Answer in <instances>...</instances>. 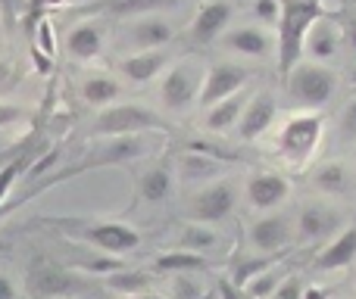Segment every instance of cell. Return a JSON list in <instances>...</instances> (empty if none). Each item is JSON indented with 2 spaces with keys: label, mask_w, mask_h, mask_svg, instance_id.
Listing matches in <instances>:
<instances>
[{
  "label": "cell",
  "mask_w": 356,
  "mask_h": 299,
  "mask_svg": "<svg viewBox=\"0 0 356 299\" xmlns=\"http://www.w3.org/2000/svg\"><path fill=\"white\" fill-rule=\"evenodd\" d=\"M172 0H91L85 3V12L94 16H147V12L163 10Z\"/></svg>",
  "instance_id": "obj_21"
},
{
  "label": "cell",
  "mask_w": 356,
  "mask_h": 299,
  "mask_svg": "<svg viewBox=\"0 0 356 299\" xmlns=\"http://www.w3.org/2000/svg\"><path fill=\"white\" fill-rule=\"evenodd\" d=\"M247 103H250V97L238 91L234 97H228V100H222V103L209 106L207 116H203V128H207V131H219V135H222V131H228L232 125L241 122Z\"/></svg>",
  "instance_id": "obj_20"
},
{
  "label": "cell",
  "mask_w": 356,
  "mask_h": 299,
  "mask_svg": "<svg viewBox=\"0 0 356 299\" xmlns=\"http://www.w3.org/2000/svg\"><path fill=\"white\" fill-rule=\"evenodd\" d=\"M253 16L259 22L278 25V19H282V0H253Z\"/></svg>",
  "instance_id": "obj_34"
},
{
  "label": "cell",
  "mask_w": 356,
  "mask_h": 299,
  "mask_svg": "<svg viewBox=\"0 0 356 299\" xmlns=\"http://www.w3.org/2000/svg\"><path fill=\"white\" fill-rule=\"evenodd\" d=\"M350 85H353V91H356V69H353V75H350Z\"/></svg>",
  "instance_id": "obj_44"
},
{
  "label": "cell",
  "mask_w": 356,
  "mask_h": 299,
  "mask_svg": "<svg viewBox=\"0 0 356 299\" xmlns=\"http://www.w3.org/2000/svg\"><path fill=\"white\" fill-rule=\"evenodd\" d=\"M104 284L122 296H138V293H147L150 275H144V271H113V275L104 277Z\"/></svg>",
  "instance_id": "obj_31"
},
{
  "label": "cell",
  "mask_w": 356,
  "mask_h": 299,
  "mask_svg": "<svg viewBox=\"0 0 356 299\" xmlns=\"http://www.w3.org/2000/svg\"><path fill=\"white\" fill-rule=\"evenodd\" d=\"M175 37V25L169 19L156 16V12H147V16H138V22L131 25V44L138 50H160L166 47Z\"/></svg>",
  "instance_id": "obj_19"
},
{
  "label": "cell",
  "mask_w": 356,
  "mask_h": 299,
  "mask_svg": "<svg viewBox=\"0 0 356 299\" xmlns=\"http://www.w3.org/2000/svg\"><path fill=\"white\" fill-rule=\"evenodd\" d=\"M250 72L238 62H213L207 69V78H203V94H200V106L209 110V106L222 103V100L234 97L241 87L247 85Z\"/></svg>",
  "instance_id": "obj_9"
},
{
  "label": "cell",
  "mask_w": 356,
  "mask_h": 299,
  "mask_svg": "<svg viewBox=\"0 0 356 299\" xmlns=\"http://www.w3.org/2000/svg\"><path fill=\"white\" fill-rule=\"evenodd\" d=\"M172 171L166 165H156V169H147L144 175H138V196L144 203H163L172 196Z\"/></svg>",
  "instance_id": "obj_26"
},
{
  "label": "cell",
  "mask_w": 356,
  "mask_h": 299,
  "mask_svg": "<svg viewBox=\"0 0 356 299\" xmlns=\"http://www.w3.org/2000/svg\"><path fill=\"white\" fill-rule=\"evenodd\" d=\"M341 44H344V31L334 22L332 16H325L322 22L313 25V31L307 35V47H303V56L313 62H328L338 56Z\"/></svg>",
  "instance_id": "obj_16"
},
{
  "label": "cell",
  "mask_w": 356,
  "mask_h": 299,
  "mask_svg": "<svg viewBox=\"0 0 356 299\" xmlns=\"http://www.w3.org/2000/svg\"><path fill=\"white\" fill-rule=\"evenodd\" d=\"M238 206V190L232 181L219 178L213 184H203L188 203V215L191 221H200V225H219Z\"/></svg>",
  "instance_id": "obj_8"
},
{
  "label": "cell",
  "mask_w": 356,
  "mask_h": 299,
  "mask_svg": "<svg viewBox=\"0 0 356 299\" xmlns=\"http://www.w3.org/2000/svg\"><path fill=\"white\" fill-rule=\"evenodd\" d=\"M69 3H72V0H69Z\"/></svg>",
  "instance_id": "obj_47"
},
{
  "label": "cell",
  "mask_w": 356,
  "mask_h": 299,
  "mask_svg": "<svg viewBox=\"0 0 356 299\" xmlns=\"http://www.w3.org/2000/svg\"><path fill=\"white\" fill-rule=\"evenodd\" d=\"M0 299H16V284L6 275H0Z\"/></svg>",
  "instance_id": "obj_41"
},
{
  "label": "cell",
  "mask_w": 356,
  "mask_h": 299,
  "mask_svg": "<svg viewBox=\"0 0 356 299\" xmlns=\"http://www.w3.org/2000/svg\"><path fill=\"white\" fill-rule=\"evenodd\" d=\"M88 284L69 265L54 256H35L25 265V296L29 299H79Z\"/></svg>",
  "instance_id": "obj_2"
},
{
  "label": "cell",
  "mask_w": 356,
  "mask_h": 299,
  "mask_svg": "<svg viewBox=\"0 0 356 299\" xmlns=\"http://www.w3.org/2000/svg\"><path fill=\"white\" fill-rule=\"evenodd\" d=\"M291 234H294V228H291L288 215L269 212L250 225V244H253V250H259L263 256H275V253H282L284 246L291 244Z\"/></svg>",
  "instance_id": "obj_11"
},
{
  "label": "cell",
  "mask_w": 356,
  "mask_h": 299,
  "mask_svg": "<svg viewBox=\"0 0 356 299\" xmlns=\"http://www.w3.org/2000/svg\"><path fill=\"white\" fill-rule=\"evenodd\" d=\"M116 97H119V81L110 78V75L97 72V75H91V78L81 81V100H85V103L104 106L106 110V106H113Z\"/></svg>",
  "instance_id": "obj_28"
},
{
  "label": "cell",
  "mask_w": 356,
  "mask_h": 299,
  "mask_svg": "<svg viewBox=\"0 0 356 299\" xmlns=\"http://www.w3.org/2000/svg\"><path fill=\"white\" fill-rule=\"evenodd\" d=\"M344 215L328 203H307L297 215V234L300 240H328L344 231Z\"/></svg>",
  "instance_id": "obj_10"
},
{
  "label": "cell",
  "mask_w": 356,
  "mask_h": 299,
  "mask_svg": "<svg viewBox=\"0 0 356 299\" xmlns=\"http://www.w3.org/2000/svg\"><path fill=\"white\" fill-rule=\"evenodd\" d=\"M225 47L232 50V53H241V56H266L272 50L269 44V35H266L263 28H257V25H241V28L228 31L225 35Z\"/></svg>",
  "instance_id": "obj_23"
},
{
  "label": "cell",
  "mask_w": 356,
  "mask_h": 299,
  "mask_svg": "<svg viewBox=\"0 0 356 299\" xmlns=\"http://www.w3.org/2000/svg\"><path fill=\"white\" fill-rule=\"evenodd\" d=\"M275 116H278L275 97H272L269 91L253 94L250 103H247V110H244V116H241V122H238L241 141H259V137L275 125Z\"/></svg>",
  "instance_id": "obj_12"
},
{
  "label": "cell",
  "mask_w": 356,
  "mask_h": 299,
  "mask_svg": "<svg viewBox=\"0 0 356 299\" xmlns=\"http://www.w3.org/2000/svg\"><path fill=\"white\" fill-rule=\"evenodd\" d=\"M41 150H44V144H41V147H35V141H31V137H25L16 156H10L3 165H0V209H3V200L10 196V190H13V184H16V178L22 175V171H31V169H29L31 159H35Z\"/></svg>",
  "instance_id": "obj_22"
},
{
  "label": "cell",
  "mask_w": 356,
  "mask_h": 299,
  "mask_svg": "<svg viewBox=\"0 0 356 299\" xmlns=\"http://www.w3.org/2000/svg\"><path fill=\"white\" fill-rule=\"evenodd\" d=\"M203 290L194 275H172V299H200Z\"/></svg>",
  "instance_id": "obj_33"
},
{
  "label": "cell",
  "mask_w": 356,
  "mask_h": 299,
  "mask_svg": "<svg viewBox=\"0 0 356 299\" xmlns=\"http://www.w3.org/2000/svg\"><path fill=\"white\" fill-rule=\"evenodd\" d=\"M313 187L322 190L325 196H341L353 187L350 169L344 162H322L319 169L313 171Z\"/></svg>",
  "instance_id": "obj_25"
},
{
  "label": "cell",
  "mask_w": 356,
  "mask_h": 299,
  "mask_svg": "<svg viewBox=\"0 0 356 299\" xmlns=\"http://www.w3.org/2000/svg\"><path fill=\"white\" fill-rule=\"evenodd\" d=\"M353 262H356V225L334 234L316 256V268L319 271H344Z\"/></svg>",
  "instance_id": "obj_17"
},
{
  "label": "cell",
  "mask_w": 356,
  "mask_h": 299,
  "mask_svg": "<svg viewBox=\"0 0 356 299\" xmlns=\"http://www.w3.org/2000/svg\"><path fill=\"white\" fill-rule=\"evenodd\" d=\"M303 290H307V287H303V281H300V277H297V275H291L288 281H284L282 287H278V293L272 296V299H303Z\"/></svg>",
  "instance_id": "obj_38"
},
{
  "label": "cell",
  "mask_w": 356,
  "mask_h": 299,
  "mask_svg": "<svg viewBox=\"0 0 356 299\" xmlns=\"http://www.w3.org/2000/svg\"><path fill=\"white\" fill-rule=\"evenodd\" d=\"M288 194H291V184L278 171H257L247 181V200L259 212H272L275 206H282L288 200Z\"/></svg>",
  "instance_id": "obj_13"
},
{
  "label": "cell",
  "mask_w": 356,
  "mask_h": 299,
  "mask_svg": "<svg viewBox=\"0 0 356 299\" xmlns=\"http://www.w3.org/2000/svg\"><path fill=\"white\" fill-rule=\"evenodd\" d=\"M175 175L188 184H213L225 175V159L213 156V153H203V150H194L188 147L178 156L175 162Z\"/></svg>",
  "instance_id": "obj_14"
},
{
  "label": "cell",
  "mask_w": 356,
  "mask_h": 299,
  "mask_svg": "<svg viewBox=\"0 0 356 299\" xmlns=\"http://www.w3.org/2000/svg\"><path fill=\"white\" fill-rule=\"evenodd\" d=\"M303 299H328V290H322V287H307V290H303Z\"/></svg>",
  "instance_id": "obj_42"
},
{
  "label": "cell",
  "mask_w": 356,
  "mask_h": 299,
  "mask_svg": "<svg viewBox=\"0 0 356 299\" xmlns=\"http://www.w3.org/2000/svg\"><path fill=\"white\" fill-rule=\"evenodd\" d=\"M288 277H291V275H288V271H284V268H278V265H272V268H266L263 275H257L250 284H247V287H244V293L250 296V299H272V296L278 293V287H282V284L288 281Z\"/></svg>",
  "instance_id": "obj_30"
},
{
  "label": "cell",
  "mask_w": 356,
  "mask_h": 299,
  "mask_svg": "<svg viewBox=\"0 0 356 299\" xmlns=\"http://www.w3.org/2000/svg\"><path fill=\"white\" fill-rule=\"evenodd\" d=\"M0 12H3V28L16 31L22 25V10H19V0H0Z\"/></svg>",
  "instance_id": "obj_36"
},
{
  "label": "cell",
  "mask_w": 356,
  "mask_h": 299,
  "mask_svg": "<svg viewBox=\"0 0 356 299\" xmlns=\"http://www.w3.org/2000/svg\"><path fill=\"white\" fill-rule=\"evenodd\" d=\"M341 31H344V41L350 44V47L356 50V12H350V16L344 19V25H341Z\"/></svg>",
  "instance_id": "obj_40"
},
{
  "label": "cell",
  "mask_w": 356,
  "mask_h": 299,
  "mask_svg": "<svg viewBox=\"0 0 356 299\" xmlns=\"http://www.w3.org/2000/svg\"><path fill=\"white\" fill-rule=\"evenodd\" d=\"M200 299H216V293H203Z\"/></svg>",
  "instance_id": "obj_45"
},
{
  "label": "cell",
  "mask_w": 356,
  "mask_h": 299,
  "mask_svg": "<svg viewBox=\"0 0 356 299\" xmlns=\"http://www.w3.org/2000/svg\"><path fill=\"white\" fill-rule=\"evenodd\" d=\"M284 81H288L291 100L300 103L303 110H309V112H319L322 106L334 97V91H338V75H334V69H328L325 62H313V60H303L300 66H294V72Z\"/></svg>",
  "instance_id": "obj_4"
},
{
  "label": "cell",
  "mask_w": 356,
  "mask_h": 299,
  "mask_svg": "<svg viewBox=\"0 0 356 299\" xmlns=\"http://www.w3.org/2000/svg\"><path fill=\"white\" fill-rule=\"evenodd\" d=\"M232 3L228 0H207L200 10L194 12V22H191V41L194 44H213L222 31L232 22Z\"/></svg>",
  "instance_id": "obj_15"
},
{
  "label": "cell",
  "mask_w": 356,
  "mask_h": 299,
  "mask_svg": "<svg viewBox=\"0 0 356 299\" xmlns=\"http://www.w3.org/2000/svg\"><path fill=\"white\" fill-rule=\"evenodd\" d=\"M129 299H169V296H160V293H138V296H129Z\"/></svg>",
  "instance_id": "obj_43"
},
{
  "label": "cell",
  "mask_w": 356,
  "mask_h": 299,
  "mask_svg": "<svg viewBox=\"0 0 356 299\" xmlns=\"http://www.w3.org/2000/svg\"><path fill=\"white\" fill-rule=\"evenodd\" d=\"M22 119V110L13 103H0V128H13Z\"/></svg>",
  "instance_id": "obj_39"
},
{
  "label": "cell",
  "mask_w": 356,
  "mask_h": 299,
  "mask_svg": "<svg viewBox=\"0 0 356 299\" xmlns=\"http://www.w3.org/2000/svg\"><path fill=\"white\" fill-rule=\"evenodd\" d=\"M325 12V0H282V19H278V72L288 78L294 66L303 62V47H307V35L313 31L316 22H322Z\"/></svg>",
  "instance_id": "obj_1"
},
{
  "label": "cell",
  "mask_w": 356,
  "mask_h": 299,
  "mask_svg": "<svg viewBox=\"0 0 356 299\" xmlns=\"http://www.w3.org/2000/svg\"><path fill=\"white\" fill-rule=\"evenodd\" d=\"M219 244V234L213 231V225H200V221H191L181 228L178 234V246L181 250H194V253H207Z\"/></svg>",
  "instance_id": "obj_29"
},
{
  "label": "cell",
  "mask_w": 356,
  "mask_h": 299,
  "mask_svg": "<svg viewBox=\"0 0 356 299\" xmlns=\"http://www.w3.org/2000/svg\"><path fill=\"white\" fill-rule=\"evenodd\" d=\"M104 50V31L97 28L94 22H81L69 31V53L75 60H94V56Z\"/></svg>",
  "instance_id": "obj_27"
},
{
  "label": "cell",
  "mask_w": 356,
  "mask_h": 299,
  "mask_svg": "<svg viewBox=\"0 0 356 299\" xmlns=\"http://www.w3.org/2000/svg\"><path fill=\"white\" fill-rule=\"evenodd\" d=\"M169 66V53L166 50H138V53L125 56L119 62V72L131 81V85H147L156 75H163Z\"/></svg>",
  "instance_id": "obj_18"
},
{
  "label": "cell",
  "mask_w": 356,
  "mask_h": 299,
  "mask_svg": "<svg viewBox=\"0 0 356 299\" xmlns=\"http://www.w3.org/2000/svg\"><path fill=\"white\" fill-rule=\"evenodd\" d=\"M166 122L156 116L154 110L138 103H119L100 110L94 131L104 137H131V135H147V131H163Z\"/></svg>",
  "instance_id": "obj_5"
},
{
  "label": "cell",
  "mask_w": 356,
  "mask_h": 299,
  "mask_svg": "<svg viewBox=\"0 0 356 299\" xmlns=\"http://www.w3.org/2000/svg\"><path fill=\"white\" fill-rule=\"evenodd\" d=\"M266 268H272V256H257V259H241L238 265H234L232 277L238 287H247V284L253 281L257 275H263Z\"/></svg>",
  "instance_id": "obj_32"
},
{
  "label": "cell",
  "mask_w": 356,
  "mask_h": 299,
  "mask_svg": "<svg viewBox=\"0 0 356 299\" xmlns=\"http://www.w3.org/2000/svg\"><path fill=\"white\" fill-rule=\"evenodd\" d=\"M85 244L97 246L106 256H122L141 246V234L125 221H66Z\"/></svg>",
  "instance_id": "obj_7"
},
{
  "label": "cell",
  "mask_w": 356,
  "mask_h": 299,
  "mask_svg": "<svg viewBox=\"0 0 356 299\" xmlns=\"http://www.w3.org/2000/svg\"><path fill=\"white\" fill-rule=\"evenodd\" d=\"M338 131H341V137H344V141H350V144L356 141V97L344 106V110H341Z\"/></svg>",
  "instance_id": "obj_35"
},
{
  "label": "cell",
  "mask_w": 356,
  "mask_h": 299,
  "mask_svg": "<svg viewBox=\"0 0 356 299\" xmlns=\"http://www.w3.org/2000/svg\"><path fill=\"white\" fill-rule=\"evenodd\" d=\"M156 271H163V275H194V271H207L209 268V259L203 256V253H194V250H172V253H163V256H156L154 262Z\"/></svg>",
  "instance_id": "obj_24"
},
{
  "label": "cell",
  "mask_w": 356,
  "mask_h": 299,
  "mask_svg": "<svg viewBox=\"0 0 356 299\" xmlns=\"http://www.w3.org/2000/svg\"><path fill=\"white\" fill-rule=\"evenodd\" d=\"M203 78H207V69L197 60H181L175 66H169V72L163 75V85H160L163 103L172 112H188L194 103H200Z\"/></svg>",
  "instance_id": "obj_6"
},
{
  "label": "cell",
  "mask_w": 356,
  "mask_h": 299,
  "mask_svg": "<svg viewBox=\"0 0 356 299\" xmlns=\"http://www.w3.org/2000/svg\"><path fill=\"white\" fill-rule=\"evenodd\" d=\"M322 135H325V119L319 112H294L288 122L278 128L275 135V150L282 153V159H288L291 165L303 169L309 159L316 156L322 144Z\"/></svg>",
  "instance_id": "obj_3"
},
{
  "label": "cell",
  "mask_w": 356,
  "mask_h": 299,
  "mask_svg": "<svg viewBox=\"0 0 356 299\" xmlns=\"http://www.w3.org/2000/svg\"><path fill=\"white\" fill-rule=\"evenodd\" d=\"M0 25H3V12H0Z\"/></svg>",
  "instance_id": "obj_46"
},
{
  "label": "cell",
  "mask_w": 356,
  "mask_h": 299,
  "mask_svg": "<svg viewBox=\"0 0 356 299\" xmlns=\"http://www.w3.org/2000/svg\"><path fill=\"white\" fill-rule=\"evenodd\" d=\"M22 81V75H19V69L13 66V62L0 60V94H10L13 87Z\"/></svg>",
  "instance_id": "obj_37"
}]
</instances>
